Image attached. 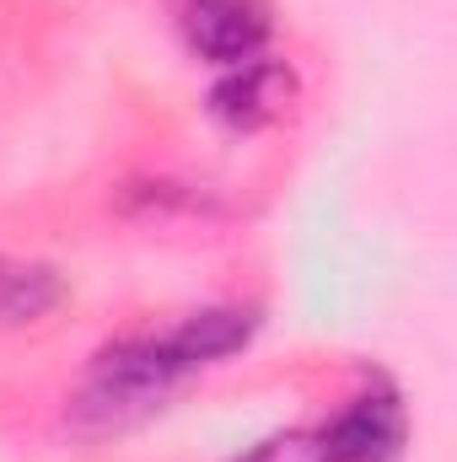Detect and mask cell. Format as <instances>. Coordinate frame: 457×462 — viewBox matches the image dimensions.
<instances>
[{"mask_svg":"<svg viewBox=\"0 0 457 462\" xmlns=\"http://www.w3.org/2000/svg\"><path fill=\"white\" fill-rule=\"evenodd\" d=\"M253 334H258L253 307H200L167 328L129 334L92 360L70 414L81 430H124V425L145 420L151 409H162L189 376L247 349Z\"/></svg>","mask_w":457,"mask_h":462,"instance_id":"1","label":"cell"},{"mask_svg":"<svg viewBox=\"0 0 457 462\" xmlns=\"http://www.w3.org/2000/svg\"><path fill=\"white\" fill-rule=\"evenodd\" d=\"M318 462H404L409 447V414L404 398L387 382L360 387L329 425L312 430Z\"/></svg>","mask_w":457,"mask_h":462,"instance_id":"2","label":"cell"},{"mask_svg":"<svg viewBox=\"0 0 457 462\" xmlns=\"http://www.w3.org/2000/svg\"><path fill=\"white\" fill-rule=\"evenodd\" d=\"M173 22L189 54L221 70L258 60L275 38L269 0H173Z\"/></svg>","mask_w":457,"mask_h":462,"instance_id":"3","label":"cell"},{"mask_svg":"<svg viewBox=\"0 0 457 462\" xmlns=\"http://www.w3.org/2000/svg\"><path fill=\"white\" fill-rule=\"evenodd\" d=\"M291 97H296V76H291L280 60L258 54V60H247V65H231L227 76L216 81V92H210V114L221 118L227 129L253 134V129L280 124L285 108H291Z\"/></svg>","mask_w":457,"mask_h":462,"instance_id":"4","label":"cell"},{"mask_svg":"<svg viewBox=\"0 0 457 462\" xmlns=\"http://www.w3.org/2000/svg\"><path fill=\"white\" fill-rule=\"evenodd\" d=\"M60 301H65L60 269H49V263H38V258H11V253H0V328L43 323Z\"/></svg>","mask_w":457,"mask_h":462,"instance_id":"5","label":"cell"},{"mask_svg":"<svg viewBox=\"0 0 457 462\" xmlns=\"http://www.w3.org/2000/svg\"><path fill=\"white\" fill-rule=\"evenodd\" d=\"M237 462H318V447H312V436H275V441H264V447H253L247 457Z\"/></svg>","mask_w":457,"mask_h":462,"instance_id":"6","label":"cell"}]
</instances>
